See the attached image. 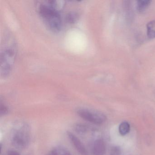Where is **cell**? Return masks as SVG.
<instances>
[{"mask_svg":"<svg viewBox=\"0 0 155 155\" xmlns=\"http://www.w3.org/2000/svg\"><path fill=\"white\" fill-rule=\"evenodd\" d=\"M38 12L45 24L51 30L58 32L61 29L62 21L59 11L54 8L49 2L40 4Z\"/></svg>","mask_w":155,"mask_h":155,"instance_id":"obj_1","label":"cell"},{"mask_svg":"<svg viewBox=\"0 0 155 155\" xmlns=\"http://www.w3.org/2000/svg\"><path fill=\"white\" fill-rule=\"evenodd\" d=\"M17 49L15 43L11 42L2 50L1 52V75L5 77L10 73L15 61Z\"/></svg>","mask_w":155,"mask_h":155,"instance_id":"obj_2","label":"cell"},{"mask_svg":"<svg viewBox=\"0 0 155 155\" xmlns=\"http://www.w3.org/2000/svg\"><path fill=\"white\" fill-rule=\"evenodd\" d=\"M78 115L87 121L96 125H101L106 120V117L100 112L91 111L85 109H81L77 111Z\"/></svg>","mask_w":155,"mask_h":155,"instance_id":"obj_3","label":"cell"},{"mask_svg":"<svg viewBox=\"0 0 155 155\" xmlns=\"http://www.w3.org/2000/svg\"><path fill=\"white\" fill-rule=\"evenodd\" d=\"M67 135L75 148L81 155H88L85 146L78 137L70 131H67Z\"/></svg>","mask_w":155,"mask_h":155,"instance_id":"obj_4","label":"cell"},{"mask_svg":"<svg viewBox=\"0 0 155 155\" xmlns=\"http://www.w3.org/2000/svg\"><path fill=\"white\" fill-rule=\"evenodd\" d=\"M28 143V137L23 132H18L16 134L12 140V144L14 147L18 148H25Z\"/></svg>","mask_w":155,"mask_h":155,"instance_id":"obj_5","label":"cell"},{"mask_svg":"<svg viewBox=\"0 0 155 155\" xmlns=\"http://www.w3.org/2000/svg\"><path fill=\"white\" fill-rule=\"evenodd\" d=\"M92 152L93 155H104L106 152V146L102 139H97L93 144Z\"/></svg>","mask_w":155,"mask_h":155,"instance_id":"obj_6","label":"cell"},{"mask_svg":"<svg viewBox=\"0 0 155 155\" xmlns=\"http://www.w3.org/2000/svg\"><path fill=\"white\" fill-rule=\"evenodd\" d=\"M147 34L150 39L155 38V20L150 21L147 24Z\"/></svg>","mask_w":155,"mask_h":155,"instance_id":"obj_7","label":"cell"},{"mask_svg":"<svg viewBox=\"0 0 155 155\" xmlns=\"http://www.w3.org/2000/svg\"><path fill=\"white\" fill-rule=\"evenodd\" d=\"M151 1L149 0H140L137 3V8L140 12L144 11L150 4Z\"/></svg>","mask_w":155,"mask_h":155,"instance_id":"obj_8","label":"cell"},{"mask_svg":"<svg viewBox=\"0 0 155 155\" xmlns=\"http://www.w3.org/2000/svg\"><path fill=\"white\" fill-rule=\"evenodd\" d=\"M130 130V125L127 121H124L120 125L119 131L122 136L127 135Z\"/></svg>","mask_w":155,"mask_h":155,"instance_id":"obj_9","label":"cell"},{"mask_svg":"<svg viewBox=\"0 0 155 155\" xmlns=\"http://www.w3.org/2000/svg\"><path fill=\"white\" fill-rule=\"evenodd\" d=\"M75 131L79 134H84L87 132L89 130V127L88 126L85 124H77L74 127Z\"/></svg>","mask_w":155,"mask_h":155,"instance_id":"obj_10","label":"cell"},{"mask_svg":"<svg viewBox=\"0 0 155 155\" xmlns=\"http://www.w3.org/2000/svg\"><path fill=\"white\" fill-rule=\"evenodd\" d=\"M51 152L53 155H72L70 151L62 147L54 148Z\"/></svg>","mask_w":155,"mask_h":155,"instance_id":"obj_11","label":"cell"},{"mask_svg":"<svg viewBox=\"0 0 155 155\" xmlns=\"http://www.w3.org/2000/svg\"><path fill=\"white\" fill-rule=\"evenodd\" d=\"M78 18V14L75 12H71L69 13L66 17L67 22L69 23H74L76 22Z\"/></svg>","mask_w":155,"mask_h":155,"instance_id":"obj_12","label":"cell"},{"mask_svg":"<svg viewBox=\"0 0 155 155\" xmlns=\"http://www.w3.org/2000/svg\"><path fill=\"white\" fill-rule=\"evenodd\" d=\"M8 112V107L4 105H1L0 106V114L1 116L7 115Z\"/></svg>","mask_w":155,"mask_h":155,"instance_id":"obj_13","label":"cell"},{"mask_svg":"<svg viewBox=\"0 0 155 155\" xmlns=\"http://www.w3.org/2000/svg\"><path fill=\"white\" fill-rule=\"evenodd\" d=\"M120 150L119 148L116 147H114L112 150V155H120Z\"/></svg>","mask_w":155,"mask_h":155,"instance_id":"obj_14","label":"cell"},{"mask_svg":"<svg viewBox=\"0 0 155 155\" xmlns=\"http://www.w3.org/2000/svg\"><path fill=\"white\" fill-rule=\"evenodd\" d=\"M8 155H20V154L16 150H11L8 152Z\"/></svg>","mask_w":155,"mask_h":155,"instance_id":"obj_15","label":"cell"},{"mask_svg":"<svg viewBox=\"0 0 155 155\" xmlns=\"http://www.w3.org/2000/svg\"><path fill=\"white\" fill-rule=\"evenodd\" d=\"M47 155H53V154H52V153L51 152V153H50L49 154H48Z\"/></svg>","mask_w":155,"mask_h":155,"instance_id":"obj_16","label":"cell"}]
</instances>
